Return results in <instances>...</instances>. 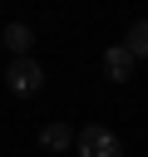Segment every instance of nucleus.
<instances>
[{
  "instance_id": "423d86ee",
  "label": "nucleus",
  "mask_w": 148,
  "mask_h": 157,
  "mask_svg": "<svg viewBox=\"0 0 148 157\" xmlns=\"http://www.w3.org/2000/svg\"><path fill=\"white\" fill-rule=\"evenodd\" d=\"M123 49L133 54V64H138V59H148V20H133V25H128V34H123Z\"/></svg>"
},
{
  "instance_id": "7ed1b4c3",
  "label": "nucleus",
  "mask_w": 148,
  "mask_h": 157,
  "mask_svg": "<svg viewBox=\"0 0 148 157\" xmlns=\"http://www.w3.org/2000/svg\"><path fill=\"white\" fill-rule=\"evenodd\" d=\"M99 64H104V78H109V83H128V78H133V54H128L123 44H109Z\"/></svg>"
},
{
  "instance_id": "f03ea898",
  "label": "nucleus",
  "mask_w": 148,
  "mask_h": 157,
  "mask_svg": "<svg viewBox=\"0 0 148 157\" xmlns=\"http://www.w3.org/2000/svg\"><path fill=\"white\" fill-rule=\"evenodd\" d=\"M5 88H10L15 98H35V93L44 88V64H39V59H10Z\"/></svg>"
},
{
  "instance_id": "f257e3e1",
  "label": "nucleus",
  "mask_w": 148,
  "mask_h": 157,
  "mask_svg": "<svg viewBox=\"0 0 148 157\" xmlns=\"http://www.w3.org/2000/svg\"><path fill=\"white\" fill-rule=\"evenodd\" d=\"M74 147H79V157H123V137L113 128H104V123L79 128L74 132Z\"/></svg>"
},
{
  "instance_id": "20e7f679",
  "label": "nucleus",
  "mask_w": 148,
  "mask_h": 157,
  "mask_svg": "<svg viewBox=\"0 0 148 157\" xmlns=\"http://www.w3.org/2000/svg\"><path fill=\"white\" fill-rule=\"evenodd\" d=\"M39 147H44V152H69V147H74V128H69L64 118H49V123L39 128Z\"/></svg>"
},
{
  "instance_id": "39448f33",
  "label": "nucleus",
  "mask_w": 148,
  "mask_h": 157,
  "mask_svg": "<svg viewBox=\"0 0 148 157\" xmlns=\"http://www.w3.org/2000/svg\"><path fill=\"white\" fill-rule=\"evenodd\" d=\"M5 49H10V59H30L35 29H30V25H5Z\"/></svg>"
}]
</instances>
